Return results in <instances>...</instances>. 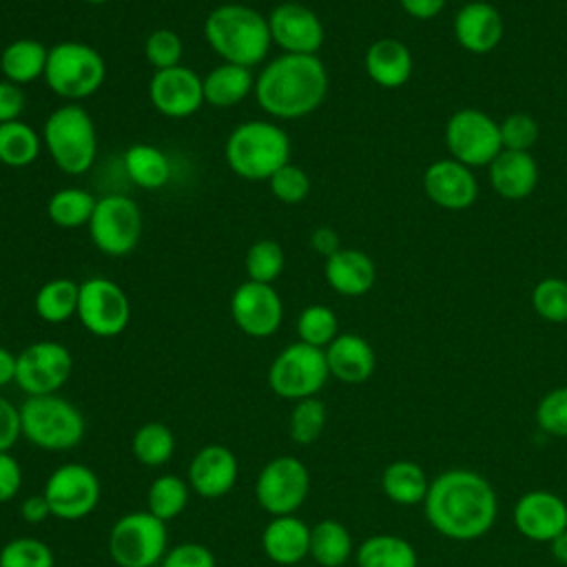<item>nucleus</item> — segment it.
Returning <instances> with one entry per match:
<instances>
[{"instance_id":"nucleus-1","label":"nucleus","mask_w":567,"mask_h":567,"mask_svg":"<svg viewBox=\"0 0 567 567\" xmlns=\"http://www.w3.org/2000/svg\"><path fill=\"white\" fill-rule=\"evenodd\" d=\"M427 523L450 540L485 536L498 516V496L492 483L474 470H447L430 481L423 501Z\"/></svg>"},{"instance_id":"nucleus-2","label":"nucleus","mask_w":567,"mask_h":567,"mask_svg":"<svg viewBox=\"0 0 567 567\" xmlns=\"http://www.w3.org/2000/svg\"><path fill=\"white\" fill-rule=\"evenodd\" d=\"M328 95V71L319 55L281 53L255 80V97L264 113L277 120L310 115Z\"/></svg>"},{"instance_id":"nucleus-3","label":"nucleus","mask_w":567,"mask_h":567,"mask_svg":"<svg viewBox=\"0 0 567 567\" xmlns=\"http://www.w3.org/2000/svg\"><path fill=\"white\" fill-rule=\"evenodd\" d=\"M204 38L224 62L248 69L264 62L272 47L268 18L239 2L215 7L204 20Z\"/></svg>"},{"instance_id":"nucleus-4","label":"nucleus","mask_w":567,"mask_h":567,"mask_svg":"<svg viewBox=\"0 0 567 567\" xmlns=\"http://www.w3.org/2000/svg\"><path fill=\"white\" fill-rule=\"evenodd\" d=\"M228 168L248 182H268L290 162V137L270 120L237 124L226 140Z\"/></svg>"},{"instance_id":"nucleus-5","label":"nucleus","mask_w":567,"mask_h":567,"mask_svg":"<svg viewBox=\"0 0 567 567\" xmlns=\"http://www.w3.org/2000/svg\"><path fill=\"white\" fill-rule=\"evenodd\" d=\"M42 142L53 164L66 175L86 173L97 155L95 124L80 102H66L51 111L42 128Z\"/></svg>"},{"instance_id":"nucleus-6","label":"nucleus","mask_w":567,"mask_h":567,"mask_svg":"<svg viewBox=\"0 0 567 567\" xmlns=\"http://www.w3.org/2000/svg\"><path fill=\"white\" fill-rule=\"evenodd\" d=\"M22 436L47 452H66L82 443L84 439V416L64 396L44 394L27 396L20 405Z\"/></svg>"},{"instance_id":"nucleus-7","label":"nucleus","mask_w":567,"mask_h":567,"mask_svg":"<svg viewBox=\"0 0 567 567\" xmlns=\"http://www.w3.org/2000/svg\"><path fill=\"white\" fill-rule=\"evenodd\" d=\"M42 78L58 97L80 102L97 93V89L104 84L106 62L91 44L64 40L49 47Z\"/></svg>"},{"instance_id":"nucleus-8","label":"nucleus","mask_w":567,"mask_h":567,"mask_svg":"<svg viewBox=\"0 0 567 567\" xmlns=\"http://www.w3.org/2000/svg\"><path fill=\"white\" fill-rule=\"evenodd\" d=\"M166 523L146 512L120 516L109 532V554L120 567H153L168 551Z\"/></svg>"},{"instance_id":"nucleus-9","label":"nucleus","mask_w":567,"mask_h":567,"mask_svg":"<svg viewBox=\"0 0 567 567\" xmlns=\"http://www.w3.org/2000/svg\"><path fill=\"white\" fill-rule=\"evenodd\" d=\"M330 377L321 348L295 341L286 346L268 368V388L288 401L317 396Z\"/></svg>"},{"instance_id":"nucleus-10","label":"nucleus","mask_w":567,"mask_h":567,"mask_svg":"<svg viewBox=\"0 0 567 567\" xmlns=\"http://www.w3.org/2000/svg\"><path fill=\"white\" fill-rule=\"evenodd\" d=\"M91 244L109 255L124 257L133 252L142 237V213L137 204L120 193L97 199L93 217L89 221Z\"/></svg>"},{"instance_id":"nucleus-11","label":"nucleus","mask_w":567,"mask_h":567,"mask_svg":"<svg viewBox=\"0 0 567 567\" xmlns=\"http://www.w3.org/2000/svg\"><path fill=\"white\" fill-rule=\"evenodd\" d=\"M445 144L450 155L470 168L489 166L503 151L498 122L478 109H458L450 115Z\"/></svg>"},{"instance_id":"nucleus-12","label":"nucleus","mask_w":567,"mask_h":567,"mask_svg":"<svg viewBox=\"0 0 567 567\" xmlns=\"http://www.w3.org/2000/svg\"><path fill=\"white\" fill-rule=\"evenodd\" d=\"M308 492L310 472L290 454L268 461L255 481V498L259 507L272 516L295 514L308 498Z\"/></svg>"},{"instance_id":"nucleus-13","label":"nucleus","mask_w":567,"mask_h":567,"mask_svg":"<svg viewBox=\"0 0 567 567\" xmlns=\"http://www.w3.org/2000/svg\"><path fill=\"white\" fill-rule=\"evenodd\" d=\"M73 372V357L60 341H35L16 354V385L27 396L58 394Z\"/></svg>"},{"instance_id":"nucleus-14","label":"nucleus","mask_w":567,"mask_h":567,"mask_svg":"<svg viewBox=\"0 0 567 567\" xmlns=\"http://www.w3.org/2000/svg\"><path fill=\"white\" fill-rule=\"evenodd\" d=\"M78 319L95 337H117L131 321V301L113 279L89 277L80 284Z\"/></svg>"},{"instance_id":"nucleus-15","label":"nucleus","mask_w":567,"mask_h":567,"mask_svg":"<svg viewBox=\"0 0 567 567\" xmlns=\"http://www.w3.org/2000/svg\"><path fill=\"white\" fill-rule=\"evenodd\" d=\"M42 494L51 516L60 520H82L100 503V478L82 463H64L49 474Z\"/></svg>"},{"instance_id":"nucleus-16","label":"nucleus","mask_w":567,"mask_h":567,"mask_svg":"<svg viewBox=\"0 0 567 567\" xmlns=\"http://www.w3.org/2000/svg\"><path fill=\"white\" fill-rule=\"evenodd\" d=\"M230 317L244 334L266 339L279 330L284 303L272 284L246 279L230 295Z\"/></svg>"},{"instance_id":"nucleus-17","label":"nucleus","mask_w":567,"mask_h":567,"mask_svg":"<svg viewBox=\"0 0 567 567\" xmlns=\"http://www.w3.org/2000/svg\"><path fill=\"white\" fill-rule=\"evenodd\" d=\"M268 29L272 44L284 53L317 55L323 44L326 31L319 16L301 2H281L270 9Z\"/></svg>"},{"instance_id":"nucleus-18","label":"nucleus","mask_w":567,"mask_h":567,"mask_svg":"<svg viewBox=\"0 0 567 567\" xmlns=\"http://www.w3.org/2000/svg\"><path fill=\"white\" fill-rule=\"evenodd\" d=\"M148 97L153 109L166 117H190L204 104V80L184 64L162 69L148 82Z\"/></svg>"},{"instance_id":"nucleus-19","label":"nucleus","mask_w":567,"mask_h":567,"mask_svg":"<svg viewBox=\"0 0 567 567\" xmlns=\"http://www.w3.org/2000/svg\"><path fill=\"white\" fill-rule=\"evenodd\" d=\"M514 525L534 543H549L567 529V503L549 489L525 492L514 507Z\"/></svg>"},{"instance_id":"nucleus-20","label":"nucleus","mask_w":567,"mask_h":567,"mask_svg":"<svg viewBox=\"0 0 567 567\" xmlns=\"http://www.w3.org/2000/svg\"><path fill=\"white\" fill-rule=\"evenodd\" d=\"M425 195L445 210H465L478 197V184L470 166L454 157L436 159L423 175Z\"/></svg>"},{"instance_id":"nucleus-21","label":"nucleus","mask_w":567,"mask_h":567,"mask_svg":"<svg viewBox=\"0 0 567 567\" xmlns=\"http://www.w3.org/2000/svg\"><path fill=\"white\" fill-rule=\"evenodd\" d=\"M237 476V456L219 443H210L197 450L188 465V485L202 498L226 496L235 487Z\"/></svg>"},{"instance_id":"nucleus-22","label":"nucleus","mask_w":567,"mask_h":567,"mask_svg":"<svg viewBox=\"0 0 567 567\" xmlns=\"http://www.w3.org/2000/svg\"><path fill=\"white\" fill-rule=\"evenodd\" d=\"M454 38L461 49L485 55L501 44L503 18L498 9L485 0H472L463 4L454 16Z\"/></svg>"},{"instance_id":"nucleus-23","label":"nucleus","mask_w":567,"mask_h":567,"mask_svg":"<svg viewBox=\"0 0 567 567\" xmlns=\"http://www.w3.org/2000/svg\"><path fill=\"white\" fill-rule=\"evenodd\" d=\"M330 377L357 385L368 381L377 368V354L368 339L354 332H341L323 350Z\"/></svg>"},{"instance_id":"nucleus-24","label":"nucleus","mask_w":567,"mask_h":567,"mask_svg":"<svg viewBox=\"0 0 567 567\" xmlns=\"http://www.w3.org/2000/svg\"><path fill=\"white\" fill-rule=\"evenodd\" d=\"M328 286L343 297H361L377 281L374 261L357 248H339L323 264Z\"/></svg>"},{"instance_id":"nucleus-25","label":"nucleus","mask_w":567,"mask_h":567,"mask_svg":"<svg viewBox=\"0 0 567 567\" xmlns=\"http://www.w3.org/2000/svg\"><path fill=\"white\" fill-rule=\"evenodd\" d=\"M264 554L277 565H297L310 554V527L295 514L272 516L261 532Z\"/></svg>"},{"instance_id":"nucleus-26","label":"nucleus","mask_w":567,"mask_h":567,"mask_svg":"<svg viewBox=\"0 0 567 567\" xmlns=\"http://www.w3.org/2000/svg\"><path fill=\"white\" fill-rule=\"evenodd\" d=\"M489 168L492 188L505 199H525L538 182V164L527 151H501Z\"/></svg>"},{"instance_id":"nucleus-27","label":"nucleus","mask_w":567,"mask_h":567,"mask_svg":"<svg viewBox=\"0 0 567 567\" xmlns=\"http://www.w3.org/2000/svg\"><path fill=\"white\" fill-rule=\"evenodd\" d=\"M368 78L383 89H399L412 75V53L396 38L374 40L363 58Z\"/></svg>"},{"instance_id":"nucleus-28","label":"nucleus","mask_w":567,"mask_h":567,"mask_svg":"<svg viewBox=\"0 0 567 567\" xmlns=\"http://www.w3.org/2000/svg\"><path fill=\"white\" fill-rule=\"evenodd\" d=\"M204 102L217 109H228L248 97L255 91L252 69L221 62L210 69L204 78Z\"/></svg>"},{"instance_id":"nucleus-29","label":"nucleus","mask_w":567,"mask_h":567,"mask_svg":"<svg viewBox=\"0 0 567 567\" xmlns=\"http://www.w3.org/2000/svg\"><path fill=\"white\" fill-rule=\"evenodd\" d=\"M49 49L33 38H18L0 53L2 78L13 84H31L44 75Z\"/></svg>"},{"instance_id":"nucleus-30","label":"nucleus","mask_w":567,"mask_h":567,"mask_svg":"<svg viewBox=\"0 0 567 567\" xmlns=\"http://www.w3.org/2000/svg\"><path fill=\"white\" fill-rule=\"evenodd\" d=\"M381 489L385 498H390L392 503L412 507L425 501L430 489V478L416 461L399 458L383 470Z\"/></svg>"},{"instance_id":"nucleus-31","label":"nucleus","mask_w":567,"mask_h":567,"mask_svg":"<svg viewBox=\"0 0 567 567\" xmlns=\"http://www.w3.org/2000/svg\"><path fill=\"white\" fill-rule=\"evenodd\" d=\"M122 162L128 179L144 190H159L171 179V162L166 153L153 144H131Z\"/></svg>"},{"instance_id":"nucleus-32","label":"nucleus","mask_w":567,"mask_h":567,"mask_svg":"<svg viewBox=\"0 0 567 567\" xmlns=\"http://www.w3.org/2000/svg\"><path fill=\"white\" fill-rule=\"evenodd\" d=\"M354 560L357 567H419L414 545L394 534L368 536L354 549Z\"/></svg>"},{"instance_id":"nucleus-33","label":"nucleus","mask_w":567,"mask_h":567,"mask_svg":"<svg viewBox=\"0 0 567 567\" xmlns=\"http://www.w3.org/2000/svg\"><path fill=\"white\" fill-rule=\"evenodd\" d=\"M354 554L348 527L334 518H323L310 527V558L321 567H343Z\"/></svg>"},{"instance_id":"nucleus-34","label":"nucleus","mask_w":567,"mask_h":567,"mask_svg":"<svg viewBox=\"0 0 567 567\" xmlns=\"http://www.w3.org/2000/svg\"><path fill=\"white\" fill-rule=\"evenodd\" d=\"M78 301L80 284L66 277H58L38 288L33 297V310L47 323H62L78 315Z\"/></svg>"},{"instance_id":"nucleus-35","label":"nucleus","mask_w":567,"mask_h":567,"mask_svg":"<svg viewBox=\"0 0 567 567\" xmlns=\"http://www.w3.org/2000/svg\"><path fill=\"white\" fill-rule=\"evenodd\" d=\"M42 151V135L22 120L0 124V164L9 168H24L38 159Z\"/></svg>"},{"instance_id":"nucleus-36","label":"nucleus","mask_w":567,"mask_h":567,"mask_svg":"<svg viewBox=\"0 0 567 567\" xmlns=\"http://www.w3.org/2000/svg\"><path fill=\"white\" fill-rule=\"evenodd\" d=\"M97 199L84 188H60L47 202V215L58 228L89 226Z\"/></svg>"},{"instance_id":"nucleus-37","label":"nucleus","mask_w":567,"mask_h":567,"mask_svg":"<svg viewBox=\"0 0 567 567\" xmlns=\"http://www.w3.org/2000/svg\"><path fill=\"white\" fill-rule=\"evenodd\" d=\"M131 452L137 458V463L146 467H159L171 461L175 452V436L168 430V425L159 421H148L135 430Z\"/></svg>"},{"instance_id":"nucleus-38","label":"nucleus","mask_w":567,"mask_h":567,"mask_svg":"<svg viewBox=\"0 0 567 567\" xmlns=\"http://www.w3.org/2000/svg\"><path fill=\"white\" fill-rule=\"evenodd\" d=\"M188 498H190V485L177 474L157 476L146 492L148 512L164 523L177 518L186 509Z\"/></svg>"},{"instance_id":"nucleus-39","label":"nucleus","mask_w":567,"mask_h":567,"mask_svg":"<svg viewBox=\"0 0 567 567\" xmlns=\"http://www.w3.org/2000/svg\"><path fill=\"white\" fill-rule=\"evenodd\" d=\"M297 334L299 341L326 350L339 334V319L334 310L323 303L306 306L297 317Z\"/></svg>"},{"instance_id":"nucleus-40","label":"nucleus","mask_w":567,"mask_h":567,"mask_svg":"<svg viewBox=\"0 0 567 567\" xmlns=\"http://www.w3.org/2000/svg\"><path fill=\"white\" fill-rule=\"evenodd\" d=\"M326 421H328V410L319 396L295 401V408L288 419V434L295 443L310 445L323 434Z\"/></svg>"},{"instance_id":"nucleus-41","label":"nucleus","mask_w":567,"mask_h":567,"mask_svg":"<svg viewBox=\"0 0 567 567\" xmlns=\"http://www.w3.org/2000/svg\"><path fill=\"white\" fill-rule=\"evenodd\" d=\"M244 268L250 281L272 284L284 270V250L275 239H257L244 257Z\"/></svg>"},{"instance_id":"nucleus-42","label":"nucleus","mask_w":567,"mask_h":567,"mask_svg":"<svg viewBox=\"0 0 567 567\" xmlns=\"http://www.w3.org/2000/svg\"><path fill=\"white\" fill-rule=\"evenodd\" d=\"M0 567H55V556L44 540L20 536L0 547Z\"/></svg>"},{"instance_id":"nucleus-43","label":"nucleus","mask_w":567,"mask_h":567,"mask_svg":"<svg viewBox=\"0 0 567 567\" xmlns=\"http://www.w3.org/2000/svg\"><path fill=\"white\" fill-rule=\"evenodd\" d=\"M532 306L536 315L549 323L567 321V281L560 277H545L532 290Z\"/></svg>"},{"instance_id":"nucleus-44","label":"nucleus","mask_w":567,"mask_h":567,"mask_svg":"<svg viewBox=\"0 0 567 567\" xmlns=\"http://www.w3.org/2000/svg\"><path fill=\"white\" fill-rule=\"evenodd\" d=\"M144 58L155 71L177 66L184 58V42L173 29H155L144 42Z\"/></svg>"},{"instance_id":"nucleus-45","label":"nucleus","mask_w":567,"mask_h":567,"mask_svg":"<svg viewBox=\"0 0 567 567\" xmlns=\"http://www.w3.org/2000/svg\"><path fill=\"white\" fill-rule=\"evenodd\" d=\"M268 188L284 204H301L310 193V175L301 166L288 162L268 179Z\"/></svg>"},{"instance_id":"nucleus-46","label":"nucleus","mask_w":567,"mask_h":567,"mask_svg":"<svg viewBox=\"0 0 567 567\" xmlns=\"http://www.w3.org/2000/svg\"><path fill=\"white\" fill-rule=\"evenodd\" d=\"M536 423L551 436H567V385L549 390L538 401Z\"/></svg>"},{"instance_id":"nucleus-47","label":"nucleus","mask_w":567,"mask_h":567,"mask_svg":"<svg viewBox=\"0 0 567 567\" xmlns=\"http://www.w3.org/2000/svg\"><path fill=\"white\" fill-rule=\"evenodd\" d=\"M501 144L505 151H527L538 140V124L527 113H509L501 124Z\"/></svg>"},{"instance_id":"nucleus-48","label":"nucleus","mask_w":567,"mask_h":567,"mask_svg":"<svg viewBox=\"0 0 567 567\" xmlns=\"http://www.w3.org/2000/svg\"><path fill=\"white\" fill-rule=\"evenodd\" d=\"M162 567H215V556L202 543H179L164 554Z\"/></svg>"},{"instance_id":"nucleus-49","label":"nucleus","mask_w":567,"mask_h":567,"mask_svg":"<svg viewBox=\"0 0 567 567\" xmlns=\"http://www.w3.org/2000/svg\"><path fill=\"white\" fill-rule=\"evenodd\" d=\"M27 109V95L20 84L0 80V124L16 122Z\"/></svg>"},{"instance_id":"nucleus-50","label":"nucleus","mask_w":567,"mask_h":567,"mask_svg":"<svg viewBox=\"0 0 567 567\" xmlns=\"http://www.w3.org/2000/svg\"><path fill=\"white\" fill-rule=\"evenodd\" d=\"M20 436V408L0 394V452H9Z\"/></svg>"},{"instance_id":"nucleus-51","label":"nucleus","mask_w":567,"mask_h":567,"mask_svg":"<svg viewBox=\"0 0 567 567\" xmlns=\"http://www.w3.org/2000/svg\"><path fill=\"white\" fill-rule=\"evenodd\" d=\"M22 487V467L16 456L0 452V503H9Z\"/></svg>"},{"instance_id":"nucleus-52","label":"nucleus","mask_w":567,"mask_h":567,"mask_svg":"<svg viewBox=\"0 0 567 567\" xmlns=\"http://www.w3.org/2000/svg\"><path fill=\"white\" fill-rule=\"evenodd\" d=\"M310 246H312V250L315 252H319L321 257H330V255H334L341 246H339V235H337V230L334 228H330V226H319V228H315L312 233H310Z\"/></svg>"},{"instance_id":"nucleus-53","label":"nucleus","mask_w":567,"mask_h":567,"mask_svg":"<svg viewBox=\"0 0 567 567\" xmlns=\"http://www.w3.org/2000/svg\"><path fill=\"white\" fill-rule=\"evenodd\" d=\"M20 514L27 523L31 525H38L42 520H47L51 516V509H49V503L44 498V494H29L22 503H20Z\"/></svg>"},{"instance_id":"nucleus-54","label":"nucleus","mask_w":567,"mask_h":567,"mask_svg":"<svg viewBox=\"0 0 567 567\" xmlns=\"http://www.w3.org/2000/svg\"><path fill=\"white\" fill-rule=\"evenodd\" d=\"M445 2L447 0H399L401 9L408 16L416 18V20H432V18H436L443 11Z\"/></svg>"},{"instance_id":"nucleus-55","label":"nucleus","mask_w":567,"mask_h":567,"mask_svg":"<svg viewBox=\"0 0 567 567\" xmlns=\"http://www.w3.org/2000/svg\"><path fill=\"white\" fill-rule=\"evenodd\" d=\"M16 381V354L0 346V388Z\"/></svg>"},{"instance_id":"nucleus-56","label":"nucleus","mask_w":567,"mask_h":567,"mask_svg":"<svg viewBox=\"0 0 567 567\" xmlns=\"http://www.w3.org/2000/svg\"><path fill=\"white\" fill-rule=\"evenodd\" d=\"M549 551H551L556 563L567 567V529L560 532L554 540H549Z\"/></svg>"},{"instance_id":"nucleus-57","label":"nucleus","mask_w":567,"mask_h":567,"mask_svg":"<svg viewBox=\"0 0 567 567\" xmlns=\"http://www.w3.org/2000/svg\"><path fill=\"white\" fill-rule=\"evenodd\" d=\"M82 2H86V4H106L111 0H82Z\"/></svg>"}]
</instances>
